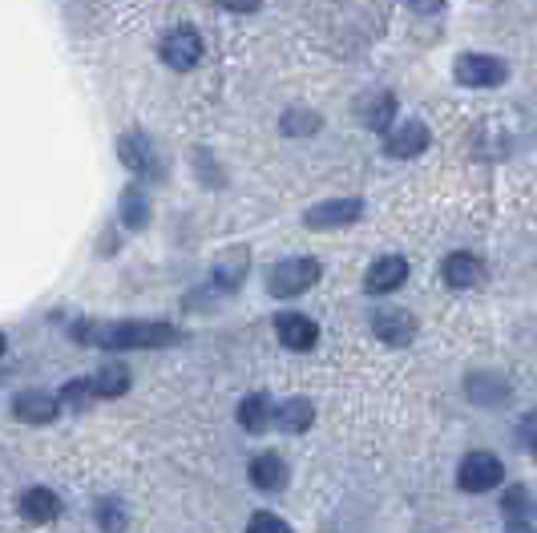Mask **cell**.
Wrapping results in <instances>:
<instances>
[{"instance_id":"603a6c76","label":"cell","mask_w":537,"mask_h":533,"mask_svg":"<svg viewBox=\"0 0 537 533\" xmlns=\"http://www.w3.org/2000/svg\"><path fill=\"white\" fill-rule=\"evenodd\" d=\"M57 404H65V408H73V412H85V408L93 404V388H89V380H69V384L61 388Z\"/></svg>"},{"instance_id":"2e32d148","label":"cell","mask_w":537,"mask_h":533,"mask_svg":"<svg viewBox=\"0 0 537 533\" xmlns=\"http://www.w3.org/2000/svg\"><path fill=\"white\" fill-rule=\"evenodd\" d=\"M247 477H251V485H255V489L275 493V489H283V485H287V461H283L279 453H259V457L247 465Z\"/></svg>"},{"instance_id":"52a82bcc","label":"cell","mask_w":537,"mask_h":533,"mask_svg":"<svg viewBox=\"0 0 537 533\" xmlns=\"http://www.w3.org/2000/svg\"><path fill=\"white\" fill-rule=\"evenodd\" d=\"M275 336L287 352H311L319 344V324L307 319L303 311H283L275 315Z\"/></svg>"},{"instance_id":"277c9868","label":"cell","mask_w":537,"mask_h":533,"mask_svg":"<svg viewBox=\"0 0 537 533\" xmlns=\"http://www.w3.org/2000/svg\"><path fill=\"white\" fill-rule=\"evenodd\" d=\"M360 215H364V202H360V198H328V202L307 206L303 223H307L311 231H340V227L360 223Z\"/></svg>"},{"instance_id":"3957f363","label":"cell","mask_w":537,"mask_h":533,"mask_svg":"<svg viewBox=\"0 0 537 533\" xmlns=\"http://www.w3.org/2000/svg\"><path fill=\"white\" fill-rule=\"evenodd\" d=\"M453 77L465 89H497L509 81V65L493 53H461L453 65Z\"/></svg>"},{"instance_id":"d4e9b609","label":"cell","mask_w":537,"mask_h":533,"mask_svg":"<svg viewBox=\"0 0 537 533\" xmlns=\"http://www.w3.org/2000/svg\"><path fill=\"white\" fill-rule=\"evenodd\" d=\"M97 521H101L105 533H122V529H126V509H122L114 497H105V501L97 505Z\"/></svg>"},{"instance_id":"30bf717a","label":"cell","mask_w":537,"mask_h":533,"mask_svg":"<svg viewBox=\"0 0 537 533\" xmlns=\"http://www.w3.org/2000/svg\"><path fill=\"white\" fill-rule=\"evenodd\" d=\"M404 279H408V259L404 255H380L364 271V291L368 295H388V291L404 287Z\"/></svg>"},{"instance_id":"ba28073f","label":"cell","mask_w":537,"mask_h":533,"mask_svg":"<svg viewBox=\"0 0 537 533\" xmlns=\"http://www.w3.org/2000/svg\"><path fill=\"white\" fill-rule=\"evenodd\" d=\"M428 150V126L424 122H396L388 134H384V154L388 158H400V162H408V158H416V154H424Z\"/></svg>"},{"instance_id":"9c48e42d","label":"cell","mask_w":537,"mask_h":533,"mask_svg":"<svg viewBox=\"0 0 537 533\" xmlns=\"http://www.w3.org/2000/svg\"><path fill=\"white\" fill-rule=\"evenodd\" d=\"M372 332L388 348H408L416 340V319L408 311H400V307H388V311H376L372 315Z\"/></svg>"},{"instance_id":"d6986e66","label":"cell","mask_w":537,"mask_h":533,"mask_svg":"<svg viewBox=\"0 0 537 533\" xmlns=\"http://www.w3.org/2000/svg\"><path fill=\"white\" fill-rule=\"evenodd\" d=\"M239 424H243L247 433H267V424H271V400H267L263 392L243 396V404H239Z\"/></svg>"},{"instance_id":"5b68a950","label":"cell","mask_w":537,"mask_h":533,"mask_svg":"<svg viewBox=\"0 0 537 533\" xmlns=\"http://www.w3.org/2000/svg\"><path fill=\"white\" fill-rule=\"evenodd\" d=\"M158 53H162V61H166L174 73H186V69H194V65L202 61L206 45H202V37H198L190 25H178V29H170V33L162 37Z\"/></svg>"},{"instance_id":"5bb4252c","label":"cell","mask_w":537,"mask_h":533,"mask_svg":"<svg viewBox=\"0 0 537 533\" xmlns=\"http://www.w3.org/2000/svg\"><path fill=\"white\" fill-rule=\"evenodd\" d=\"M17 509H21V517L33 521V525H49V521L61 517V497H57L53 489L37 485V489H25V493H21Z\"/></svg>"},{"instance_id":"f546056e","label":"cell","mask_w":537,"mask_h":533,"mask_svg":"<svg viewBox=\"0 0 537 533\" xmlns=\"http://www.w3.org/2000/svg\"><path fill=\"white\" fill-rule=\"evenodd\" d=\"M521 433H525V449H533V412H525V424H521Z\"/></svg>"},{"instance_id":"cb8c5ba5","label":"cell","mask_w":537,"mask_h":533,"mask_svg":"<svg viewBox=\"0 0 537 533\" xmlns=\"http://www.w3.org/2000/svg\"><path fill=\"white\" fill-rule=\"evenodd\" d=\"M324 126V118L311 114V110H287L283 114V134H315Z\"/></svg>"},{"instance_id":"e0dca14e","label":"cell","mask_w":537,"mask_h":533,"mask_svg":"<svg viewBox=\"0 0 537 533\" xmlns=\"http://www.w3.org/2000/svg\"><path fill=\"white\" fill-rule=\"evenodd\" d=\"M271 416H275V424H279L283 433H307L311 420H315V404H311L307 396H291V400H283Z\"/></svg>"},{"instance_id":"83f0119b","label":"cell","mask_w":537,"mask_h":533,"mask_svg":"<svg viewBox=\"0 0 537 533\" xmlns=\"http://www.w3.org/2000/svg\"><path fill=\"white\" fill-rule=\"evenodd\" d=\"M214 5H223V9H231V13H255L263 0H214Z\"/></svg>"},{"instance_id":"8992f818","label":"cell","mask_w":537,"mask_h":533,"mask_svg":"<svg viewBox=\"0 0 537 533\" xmlns=\"http://www.w3.org/2000/svg\"><path fill=\"white\" fill-rule=\"evenodd\" d=\"M505 481V465L493 457V453H469L457 469V485L465 493H489Z\"/></svg>"},{"instance_id":"4316f807","label":"cell","mask_w":537,"mask_h":533,"mask_svg":"<svg viewBox=\"0 0 537 533\" xmlns=\"http://www.w3.org/2000/svg\"><path fill=\"white\" fill-rule=\"evenodd\" d=\"M247 533H295L279 513H267V509H259L251 521H247Z\"/></svg>"},{"instance_id":"7c38bea8","label":"cell","mask_w":537,"mask_h":533,"mask_svg":"<svg viewBox=\"0 0 537 533\" xmlns=\"http://www.w3.org/2000/svg\"><path fill=\"white\" fill-rule=\"evenodd\" d=\"M118 154H122V166H126L130 174H138V178H154V174H158V154H154L150 138L126 134V138L118 142Z\"/></svg>"},{"instance_id":"6da1fadb","label":"cell","mask_w":537,"mask_h":533,"mask_svg":"<svg viewBox=\"0 0 537 533\" xmlns=\"http://www.w3.org/2000/svg\"><path fill=\"white\" fill-rule=\"evenodd\" d=\"M73 340L101 352H142L178 344L182 336L174 324H162V319H105V324H77Z\"/></svg>"},{"instance_id":"4fadbf2b","label":"cell","mask_w":537,"mask_h":533,"mask_svg":"<svg viewBox=\"0 0 537 533\" xmlns=\"http://www.w3.org/2000/svg\"><path fill=\"white\" fill-rule=\"evenodd\" d=\"M481 279H485V263L473 251H453L445 259V283L453 291H473V287H481Z\"/></svg>"},{"instance_id":"7402d4cb","label":"cell","mask_w":537,"mask_h":533,"mask_svg":"<svg viewBox=\"0 0 537 533\" xmlns=\"http://www.w3.org/2000/svg\"><path fill=\"white\" fill-rule=\"evenodd\" d=\"M243 275H247V251L243 247L239 251H227L219 259V267H214V283H219L223 291H235L243 283Z\"/></svg>"},{"instance_id":"8fae6325","label":"cell","mask_w":537,"mask_h":533,"mask_svg":"<svg viewBox=\"0 0 537 533\" xmlns=\"http://www.w3.org/2000/svg\"><path fill=\"white\" fill-rule=\"evenodd\" d=\"M57 412H61V404H57L53 392L25 388V392L13 396V416H17L21 424H49V420H57Z\"/></svg>"},{"instance_id":"9a60e30c","label":"cell","mask_w":537,"mask_h":533,"mask_svg":"<svg viewBox=\"0 0 537 533\" xmlns=\"http://www.w3.org/2000/svg\"><path fill=\"white\" fill-rule=\"evenodd\" d=\"M89 388H93V400H97V396H101V400H118V396L130 392V368L118 364V360L101 364V368L89 376Z\"/></svg>"},{"instance_id":"4dcf8cb0","label":"cell","mask_w":537,"mask_h":533,"mask_svg":"<svg viewBox=\"0 0 537 533\" xmlns=\"http://www.w3.org/2000/svg\"><path fill=\"white\" fill-rule=\"evenodd\" d=\"M509 533H533V529H529V521H513Z\"/></svg>"},{"instance_id":"ac0fdd59","label":"cell","mask_w":537,"mask_h":533,"mask_svg":"<svg viewBox=\"0 0 537 533\" xmlns=\"http://www.w3.org/2000/svg\"><path fill=\"white\" fill-rule=\"evenodd\" d=\"M509 392H513V384H509L505 376H497V372L469 376V400H473V404L497 408V404H505V400H509Z\"/></svg>"},{"instance_id":"f1b7e54d","label":"cell","mask_w":537,"mask_h":533,"mask_svg":"<svg viewBox=\"0 0 537 533\" xmlns=\"http://www.w3.org/2000/svg\"><path fill=\"white\" fill-rule=\"evenodd\" d=\"M408 9H416V13H441V5L445 0H404Z\"/></svg>"},{"instance_id":"484cf974","label":"cell","mask_w":537,"mask_h":533,"mask_svg":"<svg viewBox=\"0 0 537 533\" xmlns=\"http://www.w3.org/2000/svg\"><path fill=\"white\" fill-rule=\"evenodd\" d=\"M501 509H505L513 521H525V517H529V489H525V485H513V489L501 497Z\"/></svg>"},{"instance_id":"1f68e13d","label":"cell","mask_w":537,"mask_h":533,"mask_svg":"<svg viewBox=\"0 0 537 533\" xmlns=\"http://www.w3.org/2000/svg\"><path fill=\"white\" fill-rule=\"evenodd\" d=\"M5 348H9V340H5V332H0V356H5Z\"/></svg>"},{"instance_id":"7a4b0ae2","label":"cell","mask_w":537,"mask_h":533,"mask_svg":"<svg viewBox=\"0 0 537 533\" xmlns=\"http://www.w3.org/2000/svg\"><path fill=\"white\" fill-rule=\"evenodd\" d=\"M319 275H324V267H319V259L311 255H295V259H279L271 271H267V291L275 299H291V295H303L319 283Z\"/></svg>"},{"instance_id":"44dd1931","label":"cell","mask_w":537,"mask_h":533,"mask_svg":"<svg viewBox=\"0 0 537 533\" xmlns=\"http://www.w3.org/2000/svg\"><path fill=\"white\" fill-rule=\"evenodd\" d=\"M360 118H364L368 130H380V134H384V126H392V118H396V97H392V93H372V97L364 101Z\"/></svg>"},{"instance_id":"ffe728a7","label":"cell","mask_w":537,"mask_h":533,"mask_svg":"<svg viewBox=\"0 0 537 533\" xmlns=\"http://www.w3.org/2000/svg\"><path fill=\"white\" fill-rule=\"evenodd\" d=\"M118 210H122V223H126L130 231H142V227L150 223V198H146L142 186H130V190L122 194Z\"/></svg>"}]
</instances>
